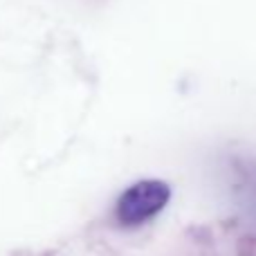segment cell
Listing matches in <instances>:
<instances>
[{
  "label": "cell",
  "instance_id": "obj_1",
  "mask_svg": "<svg viewBox=\"0 0 256 256\" xmlns=\"http://www.w3.org/2000/svg\"><path fill=\"white\" fill-rule=\"evenodd\" d=\"M171 198V189L162 180H142L128 186L117 202V218L124 225H137L164 209Z\"/></svg>",
  "mask_w": 256,
  "mask_h": 256
}]
</instances>
